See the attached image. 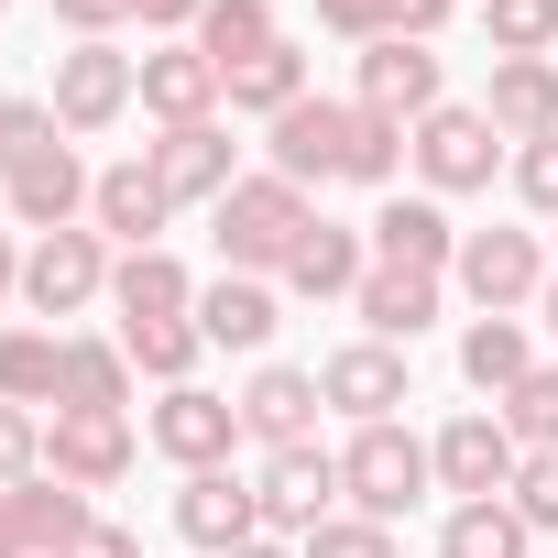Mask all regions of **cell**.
<instances>
[{
    "instance_id": "28",
    "label": "cell",
    "mask_w": 558,
    "mask_h": 558,
    "mask_svg": "<svg viewBox=\"0 0 558 558\" xmlns=\"http://www.w3.org/2000/svg\"><path fill=\"white\" fill-rule=\"evenodd\" d=\"M186 45L230 77V66H252V56H274V45H286V23H274V0H208Z\"/></svg>"
},
{
    "instance_id": "12",
    "label": "cell",
    "mask_w": 558,
    "mask_h": 558,
    "mask_svg": "<svg viewBox=\"0 0 558 558\" xmlns=\"http://www.w3.org/2000/svg\"><path fill=\"white\" fill-rule=\"evenodd\" d=\"M318 395H329V416L384 427L395 405H416V373H405V351H395V340H340V351L318 362Z\"/></svg>"
},
{
    "instance_id": "8",
    "label": "cell",
    "mask_w": 558,
    "mask_h": 558,
    "mask_svg": "<svg viewBox=\"0 0 558 558\" xmlns=\"http://www.w3.org/2000/svg\"><path fill=\"white\" fill-rule=\"evenodd\" d=\"M143 449H165L175 471H230V449H241V395L165 384V395H154V416H143Z\"/></svg>"
},
{
    "instance_id": "36",
    "label": "cell",
    "mask_w": 558,
    "mask_h": 558,
    "mask_svg": "<svg viewBox=\"0 0 558 558\" xmlns=\"http://www.w3.org/2000/svg\"><path fill=\"white\" fill-rule=\"evenodd\" d=\"M493 416L514 427V449H558V362H536V373H525Z\"/></svg>"
},
{
    "instance_id": "9",
    "label": "cell",
    "mask_w": 558,
    "mask_h": 558,
    "mask_svg": "<svg viewBox=\"0 0 558 558\" xmlns=\"http://www.w3.org/2000/svg\"><path fill=\"white\" fill-rule=\"evenodd\" d=\"M132 460H143L132 416H110V405H56V416H45V471H56V482L110 493V482H132Z\"/></svg>"
},
{
    "instance_id": "45",
    "label": "cell",
    "mask_w": 558,
    "mask_h": 558,
    "mask_svg": "<svg viewBox=\"0 0 558 558\" xmlns=\"http://www.w3.org/2000/svg\"><path fill=\"white\" fill-rule=\"evenodd\" d=\"M384 12H395V34H416V45H438V34H449V12H460V0H384Z\"/></svg>"
},
{
    "instance_id": "16",
    "label": "cell",
    "mask_w": 558,
    "mask_h": 558,
    "mask_svg": "<svg viewBox=\"0 0 558 558\" xmlns=\"http://www.w3.org/2000/svg\"><path fill=\"white\" fill-rule=\"evenodd\" d=\"M143 165L165 175V197L175 208H219L252 165H241V143L219 132V121H186V132H165V143H143Z\"/></svg>"
},
{
    "instance_id": "18",
    "label": "cell",
    "mask_w": 558,
    "mask_h": 558,
    "mask_svg": "<svg viewBox=\"0 0 558 558\" xmlns=\"http://www.w3.org/2000/svg\"><path fill=\"white\" fill-rule=\"evenodd\" d=\"M318 416H329V395H318V373H296V362H263V373L241 384V438H252V449H318Z\"/></svg>"
},
{
    "instance_id": "44",
    "label": "cell",
    "mask_w": 558,
    "mask_h": 558,
    "mask_svg": "<svg viewBox=\"0 0 558 558\" xmlns=\"http://www.w3.org/2000/svg\"><path fill=\"white\" fill-rule=\"evenodd\" d=\"M197 12H208V0H132V23H143V34H165V45H186V34H197Z\"/></svg>"
},
{
    "instance_id": "19",
    "label": "cell",
    "mask_w": 558,
    "mask_h": 558,
    "mask_svg": "<svg viewBox=\"0 0 558 558\" xmlns=\"http://www.w3.org/2000/svg\"><path fill=\"white\" fill-rule=\"evenodd\" d=\"M175 536H186L197 558H230V547H252V536H263V504H252V482H241V471H186V482H175Z\"/></svg>"
},
{
    "instance_id": "4",
    "label": "cell",
    "mask_w": 558,
    "mask_h": 558,
    "mask_svg": "<svg viewBox=\"0 0 558 558\" xmlns=\"http://www.w3.org/2000/svg\"><path fill=\"white\" fill-rule=\"evenodd\" d=\"M132 99H143V56H121V45H66V56H56L45 110H56L66 143H99L110 121H132Z\"/></svg>"
},
{
    "instance_id": "21",
    "label": "cell",
    "mask_w": 558,
    "mask_h": 558,
    "mask_svg": "<svg viewBox=\"0 0 558 558\" xmlns=\"http://www.w3.org/2000/svg\"><path fill=\"white\" fill-rule=\"evenodd\" d=\"M482 121L525 154V143H547L558 132V56H493V77H482Z\"/></svg>"
},
{
    "instance_id": "31",
    "label": "cell",
    "mask_w": 558,
    "mask_h": 558,
    "mask_svg": "<svg viewBox=\"0 0 558 558\" xmlns=\"http://www.w3.org/2000/svg\"><path fill=\"white\" fill-rule=\"evenodd\" d=\"M12 504H23V536H34V558H66V547H77V536L99 525V504H88L77 482H56V471H34V482H23Z\"/></svg>"
},
{
    "instance_id": "23",
    "label": "cell",
    "mask_w": 558,
    "mask_h": 558,
    "mask_svg": "<svg viewBox=\"0 0 558 558\" xmlns=\"http://www.w3.org/2000/svg\"><path fill=\"white\" fill-rule=\"evenodd\" d=\"M197 329H208V351H263L286 329V286H274V274H208L197 286Z\"/></svg>"
},
{
    "instance_id": "47",
    "label": "cell",
    "mask_w": 558,
    "mask_h": 558,
    "mask_svg": "<svg viewBox=\"0 0 558 558\" xmlns=\"http://www.w3.org/2000/svg\"><path fill=\"white\" fill-rule=\"evenodd\" d=\"M0 558H34V536H23V504L0 493Z\"/></svg>"
},
{
    "instance_id": "5",
    "label": "cell",
    "mask_w": 558,
    "mask_h": 558,
    "mask_svg": "<svg viewBox=\"0 0 558 558\" xmlns=\"http://www.w3.org/2000/svg\"><path fill=\"white\" fill-rule=\"evenodd\" d=\"M110 263H121V252H110L88 219H77V230H45V241H23V307H34L45 329H56V318H88V307L110 296Z\"/></svg>"
},
{
    "instance_id": "39",
    "label": "cell",
    "mask_w": 558,
    "mask_h": 558,
    "mask_svg": "<svg viewBox=\"0 0 558 558\" xmlns=\"http://www.w3.org/2000/svg\"><path fill=\"white\" fill-rule=\"evenodd\" d=\"M45 471V416L34 405H0V493H23Z\"/></svg>"
},
{
    "instance_id": "37",
    "label": "cell",
    "mask_w": 558,
    "mask_h": 558,
    "mask_svg": "<svg viewBox=\"0 0 558 558\" xmlns=\"http://www.w3.org/2000/svg\"><path fill=\"white\" fill-rule=\"evenodd\" d=\"M56 143H66V132H56V110H45V99H0V186H12L23 165H45Z\"/></svg>"
},
{
    "instance_id": "25",
    "label": "cell",
    "mask_w": 558,
    "mask_h": 558,
    "mask_svg": "<svg viewBox=\"0 0 558 558\" xmlns=\"http://www.w3.org/2000/svg\"><path fill=\"white\" fill-rule=\"evenodd\" d=\"M110 307H121V329L132 318H197V274L154 241V252H121L110 263Z\"/></svg>"
},
{
    "instance_id": "33",
    "label": "cell",
    "mask_w": 558,
    "mask_h": 558,
    "mask_svg": "<svg viewBox=\"0 0 558 558\" xmlns=\"http://www.w3.org/2000/svg\"><path fill=\"white\" fill-rule=\"evenodd\" d=\"M395 175H405V121H384V110H362V99H351V143H340V186H384V197H395Z\"/></svg>"
},
{
    "instance_id": "30",
    "label": "cell",
    "mask_w": 558,
    "mask_h": 558,
    "mask_svg": "<svg viewBox=\"0 0 558 558\" xmlns=\"http://www.w3.org/2000/svg\"><path fill=\"white\" fill-rule=\"evenodd\" d=\"M110 340L132 351L143 384H197V362H208V329H197V318H132V329H110Z\"/></svg>"
},
{
    "instance_id": "49",
    "label": "cell",
    "mask_w": 558,
    "mask_h": 558,
    "mask_svg": "<svg viewBox=\"0 0 558 558\" xmlns=\"http://www.w3.org/2000/svg\"><path fill=\"white\" fill-rule=\"evenodd\" d=\"M230 558H296V547H286V536H252V547H230Z\"/></svg>"
},
{
    "instance_id": "7",
    "label": "cell",
    "mask_w": 558,
    "mask_h": 558,
    "mask_svg": "<svg viewBox=\"0 0 558 558\" xmlns=\"http://www.w3.org/2000/svg\"><path fill=\"white\" fill-rule=\"evenodd\" d=\"M252 504H263V536L307 547V536L340 514V449H263V471H252Z\"/></svg>"
},
{
    "instance_id": "15",
    "label": "cell",
    "mask_w": 558,
    "mask_h": 558,
    "mask_svg": "<svg viewBox=\"0 0 558 558\" xmlns=\"http://www.w3.org/2000/svg\"><path fill=\"white\" fill-rule=\"evenodd\" d=\"M340 143H351V99H318V88H307L286 121H263V165H274V175H296L307 197L340 186Z\"/></svg>"
},
{
    "instance_id": "51",
    "label": "cell",
    "mask_w": 558,
    "mask_h": 558,
    "mask_svg": "<svg viewBox=\"0 0 558 558\" xmlns=\"http://www.w3.org/2000/svg\"><path fill=\"white\" fill-rule=\"evenodd\" d=\"M0 23H12V0H0Z\"/></svg>"
},
{
    "instance_id": "26",
    "label": "cell",
    "mask_w": 558,
    "mask_h": 558,
    "mask_svg": "<svg viewBox=\"0 0 558 558\" xmlns=\"http://www.w3.org/2000/svg\"><path fill=\"white\" fill-rule=\"evenodd\" d=\"M0 405H66V329L23 318V329H0Z\"/></svg>"
},
{
    "instance_id": "10",
    "label": "cell",
    "mask_w": 558,
    "mask_h": 558,
    "mask_svg": "<svg viewBox=\"0 0 558 558\" xmlns=\"http://www.w3.org/2000/svg\"><path fill=\"white\" fill-rule=\"evenodd\" d=\"M427 460H438V493H460V504H493V493H514V471H525V449H514V427H504L493 405H460V416L427 438Z\"/></svg>"
},
{
    "instance_id": "38",
    "label": "cell",
    "mask_w": 558,
    "mask_h": 558,
    "mask_svg": "<svg viewBox=\"0 0 558 558\" xmlns=\"http://www.w3.org/2000/svg\"><path fill=\"white\" fill-rule=\"evenodd\" d=\"M296 558H405V547H395V525H373V514H351V504H340Z\"/></svg>"
},
{
    "instance_id": "41",
    "label": "cell",
    "mask_w": 558,
    "mask_h": 558,
    "mask_svg": "<svg viewBox=\"0 0 558 558\" xmlns=\"http://www.w3.org/2000/svg\"><path fill=\"white\" fill-rule=\"evenodd\" d=\"M504 175H514V197H525V208H536V219L558 230V132H547V143H525V154H514Z\"/></svg>"
},
{
    "instance_id": "32",
    "label": "cell",
    "mask_w": 558,
    "mask_h": 558,
    "mask_svg": "<svg viewBox=\"0 0 558 558\" xmlns=\"http://www.w3.org/2000/svg\"><path fill=\"white\" fill-rule=\"evenodd\" d=\"M438 558H536V525L493 493V504H449V525H438Z\"/></svg>"
},
{
    "instance_id": "29",
    "label": "cell",
    "mask_w": 558,
    "mask_h": 558,
    "mask_svg": "<svg viewBox=\"0 0 558 558\" xmlns=\"http://www.w3.org/2000/svg\"><path fill=\"white\" fill-rule=\"evenodd\" d=\"M219 99H230L241 121H286V110L307 99V45L286 34V45H274V56H252V66H230V77H219Z\"/></svg>"
},
{
    "instance_id": "2",
    "label": "cell",
    "mask_w": 558,
    "mask_h": 558,
    "mask_svg": "<svg viewBox=\"0 0 558 558\" xmlns=\"http://www.w3.org/2000/svg\"><path fill=\"white\" fill-rule=\"evenodd\" d=\"M427 493H438V460H427V438H416L405 416H384V427H351V449H340V504H351V514H373V525H405Z\"/></svg>"
},
{
    "instance_id": "20",
    "label": "cell",
    "mask_w": 558,
    "mask_h": 558,
    "mask_svg": "<svg viewBox=\"0 0 558 558\" xmlns=\"http://www.w3.org/2000/svg\"><path fill=\"white\" fill-rule=\"evenodd\" d=\"M362 230H373V263H416V274H449V263H460V219H449V197H427V186H416V197L395 186Z\"/></svg>"
},
{
    "instance_id": "27",
    "label": "cell",
    "mask_w": 558,
    "mask_h": 558,
    "mask_svg": "<svg viewBox=\"0 0 558 558\" xmlns=\"http://www.w3.org/2000/svg\"><path fill=\"white\" fill-rule=\"evenodd\" d=\"M525 373H536V329H525V318H471V329H460V384H471V395L504 405Z\"/></svg>"
},
{
    "instance_id": "42",
    "label": "cell",
    "mask_w": 558,
    "mask_h": 558,
    "mask_svg": "<svg viewBox=\"0 0 558 558\" xmlns=\"http://www.w3.org/2000/svg\"><path fill=\"white\" fill-rule=\"evenodd\" d=\"M56 23H66L77 45H121V23H132V0H56Z\"/></svg>"
},
{
    "instance_id": "35",
    "label": "cell",
    "mask_w": 558,
    "mask_h": 558,
    "mask_svg": "<svg viewBox=\"0 0 558 558\" xmlns=\"http://www.w3.org/2000/svg\"><path fill=\"white\" fill-rule=\"evenodd\" d=\"M493 56H558V0H482Z\"/></svg>"
},
{
    "instance_id": "24",
    "label": "cell",
    "mask_w": 558,
    "mask_h": 558,
    "mask_svg": "<svg viewBox=\"0 0 558 558\" xmlns=\"http://www.w3.org/2000/svg\"><path fill=\"white\" fill-rule=\"evenodd\" d=\"M143 110H154L165 132L219 121V66H208L197 45H154V56H143Z\"/></svg>"
},
{
    "instance_id": "1",
    "label": "cell",
    "mask_w": 558,
    "mask_h": 558,
    "mask_svg": "<svg viewBox=\"0 0 558 558\" xmlns=\"http://www.w3.org/2000/svg\"><path fill=\"white\" fill-rule=\"evenodd\" d=\"M318 219V197L296 186V175H274V165H252L219 208H208V241H219V274H286V252H296V230Z\"/></svg>"
},
{
    "instance_id": "34",
    "label": "cell",
    "mask_w": 558,
    "mask_h": 558,
    "mask_svg": "<svg viewBox=\"0 0 558 558\" xmlns=\"http://www.w3.org/2000/svg\"><path fill=\"white\" fill-rule=\"evenodd\" d=\"M132 351L121 340H66V405H110V416H132Z\"/></svg>"
},
{
    "instance_id": "40",
    "label": "cell",
    "mask_w": 558,
    "mask_h": 558,
    "mask_svg": "<svg viewBox=\"0 0 558 558\" xmlns=\"http://www.w3.org/2000/svg\"><path fill=\"white\" fill-rule=\"evenodd\" d=\"M536 536H558V449H525V471H514V493H504Z\"/></svg>"
},
{
    "instance_id": "13",
    "label": "cell",
    "mask_w": 558,
    "mask_h": 558,
    "mask_svg": "<svg viewBox=\"0 0 558 558\" xmlns=\"http://www.w3.org/2000/svg\"><path fill=\"white\" fill-rule=\"evenodd\" d=\"M362 274H373V230H351V219H307L274 286L307 296V307H351V296H362Z\"/></svg>"
},
{
    "instance_id": "48",
    "label": "cell",
    "mask_w": 558,
    "mask_h": 558,
    "mask_svg": "<svg viewBox=\"0 0 558 558\" xmlns=\"http://www.w3.org/2000/svg\"><path fill=\"white\" fill-rule=\"evenodd\" d=\"M12 296H23V241L0 230V307H12Z\"/></svg>"
},
{
    "instance_id": "50",
    "label": "cell",
    "mask_w": 558,
    "mask_h": 558,
    "mask_svg": "<svg viewBox=\"0 0 558 558\" xmlns=\"http://www.w3.org/2000/svg\"><path fill=\"white\" fill-rule=\"evenodd\" d=\"M536 318H547V340H558V274H547V296H536Z\"/></svg>"
},
{
    "instance_id": "14",
    "label": "cell",
    "mask_w": 558,
    "mask_h": 558,
    "mask_svg": "<svg viewBox=\"0 0 558 558\" xmlns=\"http://www.w3.org/2000/svg\"><path fill=\"white\" fill-rule=\"evenodd\" d=\"M351 318H362V340H395V351H416V340L449 318V274L373 263V274H362V296H351Z\"/></svg>"
},
{
    "instance_id": "6",
    "label": "cell",
    "mask_w": 558,
    "mask_h": 558,
    "mask_svg": "<svg viewBox=\"0 0 558 558\" xmlns=\"http://www.w3.org/2000/svg\"><path fill=\"white\" fill-rule=\"evenodd\" d=\"M449 286H460L482 318H525V307L547 296V241H536V230H460Z\"/></svg>"
},
{
    "instance_id": "43",
    "label": "cell",
    "mask_w": 558,
    "mask_h": 558,
    "mask_svg": "<svg viewBox=\"0 0 558 558\" xmlns=\"http://www.w3.org/2000/svg\"><path fill=\"white\" fill-rule=\"evenodd\" d=\"M318 23H329L340 45H384V34H395V12H384V0H318Z\"/></svg>"
},
{
    "instance_id": "11",
    "label": "cell",
    "mask_w": 558,
    "mask_h": 558,
    "mask_svg": "<svg viewBox=\"0 0 558 558\" xmlns=\"http://www.w3.org/2000/svg\"><path fill=\"white\" fill-rule=\"evenodd\" d=\"M351 99L416 132V121L449 99V66H438V45H416V34H384V45H362V66H351Z\"/></svg>"
},
{
    "instance_id": "46",
    "label": "cell",
    "mask_w": 558,
    "mask_h": 558,
    "mask_svg": "<svg viewBox=\"0 0 558 558\" xmlns=\"http://www.w3.org/2000/svg\"><path fill=\"white\" fill-rule=\"evenodd\" d=\"M66 558H143V536H132V525H110V514H99V525H88V536H77V547H66Z\"/></svg>"
},
{
    "instance_id": "22",
    "label": "cell",
    "mask_w": 558,
    "mask_h": 558,
    "mask_svg": "<svg viewBox=\"0 0 558 558\" xmlns=\"http://www.w3.org/2000/svg\"><path fill=\"white\" fill-rule=\"evenodd\" d=\"M88 186H99V175L77 165V143H56L45 165H23L12 186H0V219L34 230V241H45V230H77V219H88Z\"/></svg>"
},
{
    "instance_id": "3",
    "label": "cell",
    "mask_w": 558,
    "mask_h": 558,
    "mask_svg": "<svg viewBox=\"0 0 558 558\" xmlns=\"http://www.w3.org/2000/svg\"><path fill=\"white\" fill-rule=\"evenodd\" d=\"M405 165H416L427 197H482V186L514 165V143L482 121V99H438V110L405 132Z\"/></svg>"
},
{
    "instance_id": "17",
    "label": "cell",
    "mask_w": 558,
    "mask_h": 558,
    "mask_svg": "<svg viewBox=\"0 0 558 558\" xmlns=\"http://www.w3.org/2000/svg\"><path fill=\"white\" fill-rule=\"evenodd\" d=\"M165 219H175V197H165V175H154L143 154L99 165V186H88V230H99L110 252H154V241H165Z\"/></svg>"
}]
</instances>
